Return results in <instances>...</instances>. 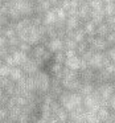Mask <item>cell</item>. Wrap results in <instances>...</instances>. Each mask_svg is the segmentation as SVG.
<instances>
[{"label": "cell", "mask_w": 115, "mask_h": 123, "mask_svg": "<svg viewBox=\"0 0 115 123\" xmlns=\"http://www.w3.org/2000/svg\"><path fill=\"white\" fill-rule=\"evenodd\" d=\"M90 46L94 52H104L107 48H109V44L104 40V37H99V36H95L94 40L90 43Z\"/></svg>", "instance_id": "6da1fadb"}, {"label": "cell", "mask_w": 115, "mask_h": 123, "mask_svg": "<svg viewBox=\"0 0 115 123\" xmlns=\"http://www.w3.org/2000/svg\"><path fill=\"white\" fill-rule=\"evenodd\" d=\"M46 49L50 53H56V52L64 50V40L60 37H54V38H49L48 44H46Z\"/></svg>", "instance_id": "7a4b0ae2"}, {"label": "cell", "mask_w": 115, "mask_h": 123, "mask_svg": "<svg viewBox=\"0 0 115 123\" xmlns=\"http://www.w3.org/2000/svg\"><path fill=\"white\" fill-rule=\"evenodd\" d=\"M64 65L66 68L72 70H79L81 69V57L79 56H73V57H67L65 60Z\"/></svg>", "instance_id": "3957f363"}, {"label": "cell", "mask_w": 115, "mask_h": 123, "mask_svg": "<svg viewBox=\"0 0 115 123\" xmlns=\"http://www.w3.org/2000/svg\"><path fill=\"white\" fill-rule=\"evenodd\" d=\"M104 11L103 8H98V9H91V13H90V20L95 24H101V23L104 21Z\"/></svg>", "instance_id": "277c9868"}, {"label": "cell", "mask_w": 115, "mask_h": 123, "mask_svg": "<svg viewBox=\"0 0 115 123\" xmlns=\"http://www.w3.org/2000/svg\"><path fill=\"white\" fill-rule=\"evenodd\" d=\"M83 31H85L86 36H95V29H97V24L93 23L91 20H87V21L83 23Z\"/></svg>", "instance_id": "5b68a950"}, {"label": "cell", "mask_w": 115, "mask_h": 123, "mask_svg": "<svg viewBox=\"0 0 115 123\" xmlns=\"http://www.w3.org/2000/svg\"><path fill=\"white\" fill-rule=\"evenodd\" d=\"M110 115H111V110L109 107H99L97 110V117L99 118L101 122H104V120L110 119Z\"/></svg>", "instance_id": "8992f818"}, {"label": "cell", "mask_w": 115, "mask_h": 123, "mask_svg": "<svg viewBox=\"0 0 115 123\" xmlns=\"http://www.w3.org/2000/svg\"><path fill=\"white\" fill-rule=\"evenodd\" d=\"M110 32L109 25L106 23H101V24H97V29H95V36H99V37H106L107 33Z\"/></svg>", "instance_id": "52a82bcc"}, {"label": "cell", "mask_w": 115, "mask_h": 123, "mask_svg": "<svg viewBox=\"0 0 115 123\" xmlns=\"http://www.w3.org/2000/svg\"><path fill=\"white\" fill-rule=\"evenodd\" d=\"M94 87H95V85H94V83H82V85H81V87L78 89V93H79L82 97L89 95V94H91L94 91Z\"/></svg>", "instance_id": "ba28073f"}, {"label": "cell", "mask_w": 115, "mask_h": 123, "mask_svg": "<svg viewBox=\"0 0 115 123\" xmlns=\"http://www.w3.org/2000/svg\"><path fill=\"white\" fill-rule=\"evenodd\" d=\"M114 8H115V1H110V3H104L103 4V11L106 16L114 15Z\"/></svg>", "instance_id": "9c48e42d"}, {"label": "cell", "mask_w": 115, "mask_h": 123, "mask_svg": "<svg viewBox=\"0 0 115 123\" xmlns=\"http://www.w3.org/2000/svg\"><path fill=\"white\" fill-rule=\"evenodd\" d=\"M104 54L107 56V58H109L110 61L115 64V45L109 46V48H107L106 50H104Z\"/></svg>", "instance_id": "30bf717a"}, {"label": "cell", "mask_w": 115, "mask_h": 123, "mask_svg": "<svg viewBox=\"0 0 115 123\" xmlns=\"http://www.w3.org/2000/svg\"><path fill=\"white\" fill-rule=\"evenodd\" d=\"M65 60H66V56H65V52L64 50H60L54 53V62H58V64L64 65Z\"/></svg>", "instance_id": "8fae6325"}, {"label": "cell", "mask_w": 115, "mask_h": 123, "mask_svg": "<svg viewBox=\"0 0 115 123\" xmlns=\"http://www.w3.org/2000/svg\"><path fill=\"white\" fill-rule=\"evenodd\" d=\"M104 40L107 41L109 46L115 45V32H109V33H107V36L104 37Z\"/></svg>", "instance_id": "7c38bea8"}, {"label": "cell", "mask_w": 115, "mask_h": 123, "mask_svg": "<svg viewBox=\"0 0 115 123\" xmlns=\"http://www.w3.org/2000/svg\"><path fill=\"white\" fill-rule=\"evenodd\" d=\"M107 101H109V109L111 110V111H115V93L112 94Z\"/></svg>", "instance_id": "4fadbf2b"}, {"label": "cell", "mask_w": 115, "mask_h": 123, "mask_svg": "<svg viewBox=\"0 0 115 123\" xmlns=\"http://www.w3.org/2000/svg\"><path fill=\"white\" fill-rule=\"evenodd\" d=\"M103 69L106 70L107 73H110V74H114V73H115V64H114V62H110V64L106 65Z\"/></svg>", "instance_id": "5bb4252c"}, {"label": "cell", "mask_w": 115, "mask_h": 123, "mask_svg": "<svg viewBox=\"0 0 115 123\" xmlns=\"http://www.w3.org/2000/svg\"><path fill=\"white\" fill-rule=\"evenodd\" d=\"M101 123H114V122H112V120H110V119H109V120H104V122H101Z\"/></svg>", "instance_id": "9a60e30c"}, {"label": "cell", "mask_w": 115, "mask_h": 123, "mask_svg": "<svg viewBox=\"0 0 115 123\" xmlns=\"http://www.w3.org/2000/svg\"><path fill=\"white\" fill-rule=\"evenodd\" d=\"M114 123H115V122H114Z\"/></svg>", "instance_id": "2e32d148"}]
</instances>
